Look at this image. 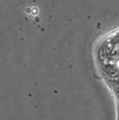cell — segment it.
I'll list each match as a JSON object with an SVG mask.
<instances>
[]
</instances>
